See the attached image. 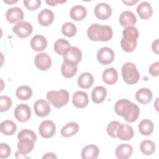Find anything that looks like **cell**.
<instances>
[{"label":"cell","instance_id":"cell-1","mask_svg":"<svg viewBox=\"0 0 159 159\" xmlns=\"http://www.w3.org/2000/svg\"><path fill=\"white\" fill-rule=\"evenodd\" d=\"M114 111L117 115L123 117L128 122L135 121L140 115L138 106L125 99H119L116 102Z\"/></svg>","mask_w":159,"mask_h":159},{"label":"cell","instance_id":"cell-2","mask_svg":"<svg viewBox=\"0 0 159 159\" xmlns=\"http://www.w3.org/2000/svg\"><path fill=\"white\" fill-rule=\"evenodd\" d=\"M87 35L92 41L107 42L112 37L113 31L112 28L108 25L94 24L88 29Z\"/></svg>","mask_w":159,"mask_h":159},{"label":"cell","instance_id":"cell-3","mask_svg":"<svg viewBox=\"0 0 159 159\" xmlns=\"http://www.w3.org/2000/svg\"><path fill=\"white\" fill-rule=\"evenodd\" d=\"M47 99L57 108H60L66 105L70 99L69 93L65 89L59 91H50L47 94Z\"/></svg>","mask_w":159,"mask_h":159},{"label":"cell","instance_id":"cell-4","mask_svg":"<svg viewBox=\"0 0 159 159\" xmlns=\"http://www.w3.org/2000/svg\"><path fill=\"white\" fill-rule=\"evenodd\" d=\"M121 73L124 81L127 84H135L140 80L139 72L136 66L132 62L125 63L122 67Z\"/></svg>","mask_w":159,"mask_h":159},{"label":"cell","instance_id":"cell-5","mask_svg":"<svg viewBox=\"0 0 159 159\" xmlns=\"http://www.w3.org/2000/svg\"><path fill=\"white\" fill-rule=\"evenodd\" d=\"M33 27L30 23L22 21L17 23L12 28L13 32L19 38H26L32 32Z\"/></svg>","mask_w":159,"mask_h":159},{"label":"cell","instance_id":"cell-6","mask_svg":"<svg viewBox=\"0 0 159 159\" xmlns=\"http://www.w3.org/2000/svg\"><path fill=\"white\" fill-rule=\"evenodd\" d=\"M15 118L20 122L28 121L31 117L30 107L25 104H20L16 106L14 111Z\"/></svg>","mask_w":159,"mask_h":159},{"label":"cell","instance_id":"cell-7","mask_svg":"<svg viewBox=\"0 0 159 159\" xmlns=\"http://www.w3.org/2000/svg\"><path fill=\"white\" fill-rule=\"evenodd\" d=\"M40 135L45 139L52 137L56 132V125L55 123L49 120H44L41 122L39 127Z\"/></svg>","mask_w":159,"mask_h":159},{"label":"cell","instance_id":"cell-8","mask_svg":"<svg viewBox=\"0 0 159 159\" xmlns=\"http://www.w3.org/2000/svg\"><path fill=\"white\" fill-rule=\"evenodd\" d=\"M98 61L104 65L111 64L114 59V52L109 47H102L99 50L97 53Z\"/></svg>","mask_w":159,"mask_h":159},{"label":"cell","instance_id":"cell-9","mask_svg":"<svg viewBox=\"0 0 159 159\" xmlns=\"http://www.w3.org/2000/svg\"><path fill=\"white\" fill-rule=\"evenodd\" d=\"M34 63L38 69L42 71H45L51 66L52 60L47 53H40L35 56Z\"/></svg>","mask_w":159,"mask_h":159},{"label":"cell","instance_id":"cell-10","mask_svg":"<svg viewBox=\"0 0 159 159\" xmlns=\"http://www.w3.org/2000/svg\"><path fill=\"white\" fill-rule=\"evenodd\" d=\"M112 9L111 6L105 2L98 4L94 8V15L100 20H106L111 17Z\"/></svg>","mask_w":159,"mask_h":159},{"label":"cell","instance_id":"cell-11","mask_svg":"<svg viewBox=\"0 0 159 159\" xmlns=\"http://www.w3.org/2000/svg\"><path fill=\"white\" fill-rule=\"evenodd\" d=\"M35 114L41 117L47 116L51 111L50 103L44 99L37 100L34 104Z\"/></svg>","mask_w":159,"mask_h":159},{"label":"cell","instance_id":"cell-12","mask_svg":"<svg viewBox=\"0 0 159 159\" xmlns=\"http://www.w3.org/2000/svg\"><path fill=\"white\" fill-rule=\"evenodd\" d=\"M24 17L22 9L18 7H14L9 9L6 13V20L11 24L17 22H22Z\"/></svg>","mask_w":159,"mask_h":159},{"label":"cell","instance_id":"cell-13","mask_svg":"<svg viewBox=\"0 0 159 159\" xmlns=\"http://www.w3.org/2000/svg\"><path fill=\"white\" fill-rule=\"evenodd\" d=\"M82 59V52L76 47H70L63 55L64 61H70L76 64Z\"/></svg>","mask_w":159,"mask_h":159},{"label":"cell","instance_id":"cell-14","mask_svg":"<svg viewBox=\"0 0 159 159\" xmlns=\"http://www.w3.org/2000/svg\"><path fill=\"white\" fill-rule=\"evenodd\" d=\"M78 70V65L76 63L70 61H64L61 67V72L63 76L66 78L73 77Z\"/></svg>","mask_w":159,"mask_h":159},{"label":"cell","instance_id":"cell-15","mask_svg":"<svg viewBox=\"0 0 159 159\" xmlns=\"http://www.w3.org/2000/svg\"><path fill=\"white\" fill-rule=\"evenodd\" d=\"M134 135V132L132 127L127 124H120L117 130V137L121 140H130Z\"/></svg>","mask_w":159,"mask_h":159},{"label":"cell","instance_id":"cell-16","mask_svg":"<svg viewBox=\"0 0 159 159\" xmlns=\"http://www.w3.org/2000/svg\"><path fill=\"white\" fill-rule=\"evenodd\" d=\"M72 102L75 107L80 109L84 108L88 104V96L85 92L76 91L73 96Z\"/></svg>","mask_w":159,"mask_h":159},{"label":"cell","instance_id":"cell-17","mask_svg":"<svg viewBox=\"0 0 159 159\" xmlns=\"http://www.w3.org/2000/svg\"><path fill=\"white\" fill-rule=\"evenodd\" d=\"M30 47L34 51H43L47 47V40L43 35H35L30 40Z\"/></svg>","mask_w":159,"mask_h":159},{"label":"cell","instance_id":"cell-18","mask_svg":"<svg viewBox=\"0 0 159 159\" xmlns=\"http://www.w3.org/2000/svg\"><path fill=\"white\" fill-rule=\"evenodd\" d=\"M34 147V141L30 138H21L19 139L17 148L19 152L23 155L30 153Z\"/></svg>","mask_w":159,"mask_h":159},{"label":"cell","instance_id":"cell-19","mask_svg":"<svg viewBox=\"0 0 159 159\" xmlns=\"http://www.w3.org/2000/svg\"><path fill=\"white\" fill-rule=\"evenodd\" d=\"M38 22L42 26H48L54 19V14L53 11L48 9H43L38 15Z\"/></svg>","mask_w":159,"mask_h":159},{"label":"cell","instance_id":"cell-20","mask_svg":"<svg viewBox=\"0 0 159 159\" xmlns=\"http://www.w3.org/2000/svg\"><path fill=\"white\" fill-rule=\"evenodd\" d=\"M119 22L123 27L132 26L137 22V18L132 11H125L120 15Z\"/></svg>","mask_w":159,"mask_h":159},{"label":"cell","instance_id":"cell-21","mask_svg":"<svg viewBox=\"0 0 159 159\" xmlns=\"http://www.w3.org/2000/svg\"><path fill=\"white\" fill-rule=\"evenodd\" d=\"M133 152L132 147L127 143H122L117 146L116 149L115 154L119 159H127L130 157Z\"/></svg>","mask_w":159,"mask_h":159},{"label":"cell","instance_id":"cell-22","mask_svg":"<svg viewBox=\"0 0 159 159\" xmlns=\"http://www.w3.org/2000/svg\"><path fill=\"white\" fill-rule=\"evenodd\" d=\"M137 12L139 17L142 19H148L151 17L153 14L152 7L148 2H142L137 7Z\"/></svg>","mask_w":159,"mask_h":159},{"label":"cell","instance_id":"cell-23","mask_svg":"<svg viewBox=\"0 0 159 159\" xmlns=\"http://www.w3.org/2000/svg\"><path fill=\"white\" fill-rule=\"evenodd\" d=\"M99 154V148L93 144L88 145L81 151V158L83 159H96Z\"/></svg>","mask_w":159,"mask_h":159},{"label":"cell","instance_id":"cell-24","mask_svg":"<svg viewBox=\"0 0 159 159\" xmlns=\"http://www.w3.org/2000/svg\"><path fill=\"white\" fill-rule=\"evenodd\" d=\"M135 98L138 102L142 104L149 103L152 99V93L150 89L146 88L139 89L135 93Z\"/></svg>","mask_w":159,"mask_h":159},{"label":"cell","instance_id":"cell-25","mask_svg":"<svg viewBox=\"0 0 159 159\" xmlns=\"http://www.w3.org/2000/svg\"><path fill=\"white\" fill-rule=\"evenodd\" d=\"M102 78L104 83L109 85L116 83L118 80V73L114 68H109L106 69L102 75Z\"/></svg>","mask_w":159,"mask_h":159},{"label":"cell","instance_id":"cell-26","mask_svg":"<svg viewBox=\"0 0 159 159\" xmlns=\"http://www.w3.org/2000/svg\"><path fill=\"white\" fill-rule=\"evenodd\" d=\"M70 17L76 21H80L83 19L87 15L86 8L81 5L73 6L70 12Z\"/></svg>","mask_w":159,"mask_h":159},{"label":"cell","instance_id":"cell-27","mask_svg":"<svg viewBox=\"0 0 159 159\" xmlns=\"http://www.w3.org/2000/svg\"><path fill=\"white\" fill-rule=\"evenodd\" d=\"M107 95L106 89L101 86H96L93 89L91 93V98L94 103L99 104L104 101Z\"/></svg>","mask_w":159,"mask_h":159},{"label":"cell","instance_id":"cell-28","mask_svg":"<svg viewBox=\"0 0 159 159\" xmlns=\"http://www.w3.org/2000/svg\"><path fill=\"white\" fill-rule=\"evenodd\" d=\"M93 76L88 72L83 73L78 78V84L80 88L83 89L89 88L93 85Z\"/></svg>","mask_w":159,"mask_h":159},{"label":"cell","instance_id":"cell-29","mask_svg":"<svg viewBox=\"0 0 159 159\" xmlns=\"http://www.w3.org/2000/svg\"><path fill=\"white\" fill-rule=\"evenodd\" d=\"M79 130V125L75 122L66 124L61 130V135L65 137H69L77 134Z\"/></svg>","mask_w":159,"mask_h":159},{"label":"cell","instance_id":"cell-30","mask_svg":"<svg viewBox=\"0 0 159 159\" xmlns=\"http://www.w3.org/2000/svg\"><path fill=\"white\" fill-rule=\"evenodd\" d=\"M17 130L16 124L11 120H5L1 123L0 130L6 135H13Z\"/></svg>","mask_w":159,"mask_h":159},{"label":"cell","instance_id":"cell-31","mask_svg":"<svg viewBox=\"0 0 159 159\" xmlns=\"http://www.w3.org/2000/svg\"><path fill=\"white\" fill-rule=\"evenodd\" d=\"M139 35L137 29L134 26L127 27L122 31L123 39L129 42L137 41Z\"/></svg>","mask_w":159,"mask_h":159},{"label":"cell","instance_id":"cell-32","mask_svg":"<svg viewBox=\"0 0 159 159\" xmlns=\"http://www.w3.org/2000/svg\"><path fill=\"white\" fill-rule=\"evenodd\" d=\"M153 123L149 119H143L139 124V130L143 135H150L153 131Z\"/></svg>","mask_w":159,"mask_h":159},{"label":"cell","instance_id":"cell-33","mask_svg":"<svg viewBox=\"0 0 159 159\" xmlns=\"http://www.w3.org/2000/svg\"><path fill=\"white\" fill-rule=\"evenodd\" d=\"M32 89L28 86H20L17 88L16 94L17 98L20 100H28L32 96Z\"/></svg>","mask_w":159,"mask_h":159},{"label":"cell","instance_id":"cell-34","mask_svg":"<svg viewBox=\"0 0 159 159\" xmlns=\"http://www.w3.org/2000/svg\"><path fill=\"white\" fill-rule=\"evenodd\" d=\"M70 47V44L68 41L63 39H60L55 42L53 47L54 50L57 53L63 56Z\"/></svg>","mask_w":159,"mask_h":159},{"label":"cell","instance_id":"cell-35","mask_svg":"<svg viewBox=\"0 0 159 159\" xmlns=\"http://www.w3.org/2000/svg\"><path fill=\"white\" fill-rule=\"evenodd\" d=\"M141 152L145 155H150L155 150V145L153 142L150 140L142 141L140 145Z\"/></svg>","mask_w":159,"mask_h":159},{"label":"cell","instance_id":"cell-36","mask_svg":"<svg viewBox=\"0 0 159 159\" xmlns=\"http://www.w3.org/2000/svg\"><path fill=\"white\" fill-rule=\"evenodd\" d=\"M61 32L66 37H71L76 35L77 29L76 26L71 22H66L61 27Z\"/></svg>","mask_w":159,"mask_h":159},{"label":"cell","instance_id":"cell-37","mask_svg":"<svg viewBox=\"0 0 159 159\" xmlns=\"http://www.w3.org/2000/svg\"><path fill=\"white\" fill-rule=\"evenodd\" d=\"M121 123L118 121H111L107 126V132L109 135L112 138H117V130Z\"/></svg>","mask_w":159,"mask_h":159},{"label":"cell","instance_id":"cell-38","mask_svg":"<svg viewBox=\"0 0 159 159\" xmlns=\"http://www.w3.org/2000/svg\"><path fill=\"white\" fill-rule=\"evenodd\" d=\"M12 106V100L7 96L0 97V111L5 112L8 111Z\"/></svg>","mask_w":159,"mask_h":159},{"label":"cell","instance_id":"cell-39","mask_svg":"<svg viewBox=\"0 0 159 159\" xmlns=\"http://www.w3.org/2000/svg\"><path fill=\"white\" fill-rule=\"evenodd\" d=\"M137 42L134 41V42H129L126 41L124 39H122L120 41V45L122 48L126 52H133L136 47H137Z\"/></svg>","mask_w":159,"mask_h":159},{"label":"cell","instance_id":"cell-40","mask_svg":"<svg viewBox=\"0 0 159 159\" xmlns=\"http://www.w3.org/2000/svg\"><path fill=\"white\" fill-rule=\"evenodd\" d=\"M24 137L30 138L32 140H33L34 142L37 140V135L35 133L33 130H31L29 129H22L19 132L17 135L18 139H20L21 138H24Z\"/></svg>","mask_w":159,"mask_h":159},{"label":"cell","instance_id":"cell-41","mask_svg":"<svg viewBox=\"0 0 159 159\" xmlns=\"http://www.w3.org/2000/svg\"><path fill=\"white\" fill-rule=\"evenodd\" d=\"M24 4L25 7L30 11L37 9L41 5L40 0H24Z\"/></svg>","mask_w":159,"mask_h":159},{"label":"cell","instance_id":"cell-42","mask_svg":"<svg viewBox=\"0 0 159 159\" xmlns=\"http://www.w3.org/2000/svg\"><path fill=\"white\" fill-rule=\"evenodd\" d=\"M11 153V150L10 147L4 143L0 144V158H6L9 157Z\"/></svg>","mask_w":159,"mask_h":159},{"label":"cell","instance_id":"cell-43","mask_svg":"<svg viewBox=\"0 0 159 159\" xmlns=\"http://www.w3.org/2000/svg\"><path fill=\"white\" fill-rule=\"evenodd\" d=\"M159 70V62L157 61L152 63L148 69L150 74L153 76H157L158 75Z\"/></svg>","mask_w":159,"mask_h":159},{"label":"cell","instance_id":"cell-44","mask_svg":"<svg viewBox=\"0 0 159 159\" xmlns=\"http://www.w3.org/2000/svg\"><path fill=\"white\" fill-rule=\"evenodd\" d=\"M152 48L153 52L155 53L157 55H158V39L153 42L152 45Z\"/></svg>","mask_w":159,"mask_h":159},{"label":"cell","instance_id":"cell-45","mask_svg":"<svg viewBox=\"0 0 159 159\" xmlns=\"http://www.w3.org/2000/svg\"><path fill=\"white\" fill-rule=\"evenodd\" d=\"M57 156L53 153H47L42 158H57Z\"/></svg>","mask_w":159,"mask_h":159},{"label":"cell","instance_id":"cell-46","mask_svg":"<svg viewBox=\"0 0 159 159\" xmlns=\"http://www.w3.org/2000/svg\"><path fill=\"white\" fill-rule=\"evenodd\" d=\"M122 2L127 6H133L134 4L138 2L139 1L138 0H137V1H134V0H132V1H124L123 0Z\"/></svg>","mask_w":159,"mask_h":159},{"label":"cell","instance_id":"cell-47","mask_svg":"<svg viewBox=\"0 0 159 159\" xmlns=\"http://www.w3.org/2000/svg\"><path fill=\"white\" fill-rule=\"evenodd\" d=\"M46 2H47L49 6H56V4L57 3V1H46Z\"/></svg>","mask_w":159,"mask_h":159},{"label":"cell","instance_id":"cell-48","mask_svg":"<svg viewBox=\"0 0 159 159\" xmlns=\"http://www.w3.org/2000/svg\"><path fill=\"white\" fill-rule=\"evenodd\" d=\"M17 1H5V0L3 1L4 2L7 3V4H13V3L17 2Z\"/></svg>","mask_w":159,"mask_h":159}]
</instances>
